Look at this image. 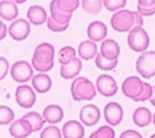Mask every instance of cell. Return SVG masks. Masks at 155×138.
I'll use <instances>...</instances> for the list:
<instances>
[{
  "mask_svg": "<svg viewBox=\"0 0 155 138\" xmlns=\"http://www.w3.org/2000/svg\"><path fill=\"white\" fill-rule=\"evenodd\" d=\"M150 138H155V133H154V134H153V135H152V136H150Z\"/></svg>",
  "mask_w": 155,
  "mask_h": 138,
  "instance_id": "obj_41",
  "label": "cell"
},
{
  "mask_svg": "<svg viewBox=\"0 0 155 138\" xmlns=\"http://www.w3.org/2000/svg\"><path fill=\"white\" fill-rule=\"evenodd\" d=\"M75 51L72 47L66 46L59 51L58 58L61 65L68 64L75 58Z\"/></svg>",
  "mask_w": 155,
  "mask_h": 138,
  "instance_id": "obj_28",
  "label": "cell"
},
{
  "mask_svg": "<svg viewBox=\"0 0 155 138\" xmlns=\"http://www.w3.org/2000/svg\"><path fill=\"white\" fill-rule=\"evenodd\" d=\"M30 26L28 21L19 19L12 22L9 26V34L12 39L17 41L26 40L30 35Z\"/></svg>",
  "mask_w": 155,
  "mask_h": 138,
  "instance_id": "obj_10",
  "label": "cell"
},
{
  "mask_svg": "<svg viewBox=\"0 0 155 138\" xmlns=\"http://www.w3.org/2000/svg\"><path fill=\"white\" fill-rule=\"evenodd\" d=\"M120 138H143L140 133L134 130H127L120 135Z\"/></svg>",
  "mask_w": 155,
  "mask_h": 138,
  "instance_id": "obj_36",
  "label": "cell"
},
{
  "mask_svg": "<svg viewBox=\"0 0 155 138\" xmlns=\"http://www.w3.org/2000/svg\"><path fill=\"white\" fill-rule=\"evenodd\" d=\"M71 92L75 101H89L96 96L93 83L85 77H79L74 79L71 86Z\"/></svg>",
  "mask_w": 155,
  "mask_h": 138,
  "instance_id": "obj_4",
  "label": "cell"
},
{
  "mask_svg": "<svg viewBox=\"0 0 155 138\" xmlns=\"http://www.w3.org/2000/svg\"><path fill=\"white\" fill-rule=\"evenodd\" d=\"M22 118L25 119L30 122V125L33 128V133L41 130L44 126V124L46 122L44 117H41L38 113H36V112H30L29 113L23 116Z\"/></svg>",
  "mask_w": 155,
  "mask_h": 138,
  "instance_id": "obj_25",
  "label": "cell"
},
{
  "mask_svg": "<svg viewBox=\"0 0 155 138\" xmlns=\"http://www.w3.org/2000/svg\"><path fill=\"white\" fill-rule=\"evenodd\" d=\"M103 4L108 10L113 12L125 7L127 0H103Z\"/></svg>",
  "mask_w": 155,
  "mask_h": 138,
  "instance_id": "obj_32",
  "label": "cell"
},
{
  "mask_svg": "<svg viewBox=\"0 0 155 138\" xmlns=\"http://www.w3.org/2000/svg\"><path fill=\"white\" fill-rule=\"evenodd\" d=\"M104 117L108 124L116 126L120 123L124 118V110L120 104L111 102L105 106Z\"/></svg>",
  "mask_w": 155,
  "mask_h": 138,
  "instance_id": "obj_11",
  "label": "cell"
},
{
  "mask_svg": "<svg viewBox=\"0 0 155 138\" xmlns=\"http://www.w3.org/2000/svg\"><path fill=\"white\" fill-rule=\"evenodd\" d=\"M11 1H14L15 2H16V3L18 4H22L23 3V2H25L27 0H11Z\"/></svg>",
  "mask_w": 155,
  "mask_h": 138,
  "instance_id": "obj_39",
  "label": "cell"
},
{
  "mask_svg": "<svg viewBox=\"0 0 155 138\" xmlns=\"http://www.w3.org/2000/svg\"><path fill=\"white\" fill-rule=\"evenodd\" d=\"M15 114L9 107L5 106H0V124L8 125L14 120Z\"/></svg>",
  "mask_w": 155,
  "mask_h": 138,
  "instance_id": "obj_30",
  "label": "cell"
},
{
  "mask_svg": "<svg viewBox=\"0 0 155 138\" xmlns=\"http://www.w3.org/2000/svg\"><path fill=\"white\" fill-rule=\"evenodd\" d=\"M9 69V62L3 57L0 59V79L2 80L7 74Z\"/></svg>",
  "mask_w": 155,
  "mask_h": 138,
  "instance_id": "obj_35",
  "label": "cell"
},
{
  "mask_svg": "<svg viewBox=\"0 0 155 138\" xmlns=\"http://www.w3.org/2000/svg\"><path fill=\"white\" fill-rule=\"evenodd\" d=\"M111 26L117 32H127L143 24V18L139 12L124 9L116 12L111 18Z\"/></svg>",
  "mask_w": 155,
  "mask_h": 138,
  "instance_id": "obj_2",
  "label": "cell"
},
{
  "mask_svg": "<svg viewBox=\"0 0 155 138\" xmlns=\"http://www.w3.org/2000/svg\"><path fill=\"white\" fill-rule=\"evenodd\" d=\"M43 117L49 123H58L63 119L64 111L58 105H49L43 111Z\"/></svg>",
  "mask_w": 155,
  "mask_h": 138,
  "instance_id": "obj_18",
  "label": "cell"
},
{
  "mask_svg": "<svg viewBox=\"0 0 155 138\" xmlns=\"http://www.w3.org/2000/svg\"><path fill=\"white\" fill-rule=\"evenodd\" d=\"M41 138H61V133L57 126H50L41 132Z\"/></svg>",
  "mask_w": 155,
  "mask_h": 138,
  "instance_id": "obj_33",
  "label": "cell"
},
{
  "mask_svg": "<svg viewBox=\"0 0 155 138\" xmlns=\"http://www.w3.org/2000/svg\"><path fill=\"white\" fill-rule=\"evenodd\" d=\"M136 69L144 78L155 75V51H145L141 54L136 62Z\"/></svg>",
  "mask_w": 155,
  "mask_h": 138,
  "instance_id": "obj_6",
  "label": "cell"
},
{
  "mask_svg": "<svg viewBox=\"0 0 155 138\" xmlns=\"http://www.w3.org/2000/svg\"><path fill=\"white\" fill-rule=\"evenodd\" d=\"M122 91L127 97L134 101L143 102L151 97L153 88L150 84L143 82L138 77L131 76L123 82Z\"/></svg>",
  "mask_w": 155,
  "mask_h": 138,
  "instance_id": "obj_1",
  "label": "cell"
},
{
  "mask_svg": "<svg viewBox=\"0 0 155 138\" xmlns=\"http://www.w3.org/2000/svg\"><path fill=\"white\" fill-rule=\"evenodd\" d=\"M107 27L105 23L100 21H94L88 25L87 35L91 41L95 42L104 40L107 36Z\"/></svg>",
  "mask_w": 155,
  "mask_h": 138,
  "instance_id": "obj_14",
  "label": "cell"
},
{
  "mask_svg": "<svg viewBox=\"0 0 155 138\" xmlns=\"http://www.w3.org/2000/svg\"><path fill=\"white\" fill-rule=\"evenodd\" d=\"M103 0H81L83 9L89 14H97L102 8Z\"/></svg>",
  "mask_w": 155,
  "mask_h": 138,
  "instance_id": "obj_29",
  "label": "cell"
},
{
  "mask_svg": "<svg viewBox=\"0 0 155 138\" xmlns=\"http://www.w3.org/2000/svg\"><path fill=\"white\" fill-rule=\"evenodd\" d=\"M27 18L30 23L35 26H41L48 20L46 11L41 5H33L29 8Z\"/></svg>",
  "mask_w": 155,
  "mask_h": 138,
  "instance_id": "obj_19",
  "label": "cell"
},
{
  "mask_svg": "<svg viewBox=\"0 0 155 138\" xmlns=\"http://www.w3.org/2000/svg\"><path fill=\"white\" fill-rule=\"evenodd\" d=\"M79 4V0H53L51 5L64 14L72 15V12L78 8Z\"/></svg>",
  "mask_w": 155,
  "mask_h": 138,
  "instance_id": "obj_20",
  "label": "cell"
},
{
  "mask_svg": "<svg viewBox=\"0 0 155 138\" xmlns=\"http://www.w3.org/2000/svg\"><path fill=\"white\" fill-rule=\"evenodd\" d=\"M137 11L141 16L153 15L155 13V0H138Z\"/></svg>",
  "mask_w": 155,
  "mask_h": 138,
  "instance_id": "obj_26",
  "label": "cell"
},
{
  "mask_svg": "<svg viewBox=\"0 0 155 138\" xmlns=\"http://www.w3.org/2000/svg\"><path fill=\"white\" fill-rule=\"evenodd\" d=\"M68 27L69 23H59L55 21L51 16L48 18V27L53 32H62L67 30Z\"/></svg>",
  "mask_w": 155,
  "mask_h": 138,
  "instance_id": "obj_34",
  "label": "cell"
},
{
  "mask_svg": "<svg viewBox=\"0 0 155 138\" xmlns=\"http://www.w3.org/2000/svg\"><path fill=\"white\" fill-rule=\"evenodd\" d=\"M100 110L96 106L88 104L83 106L80 111L79 118L83 124L87 126H92L100 120Z\"/></svg>",
  "mask_w": 155,
  "mask_h": 138,
  "instance_id": "obj_12",
  "label": "cell"
},
{
  "mask_svg": "<svg viewBox=\"0 0 155 138\" xmlns=\"http://www.w3.org/2000/svg\"><path fill=\"white\" fill-rule=\"evenodd\" d=\"M82 67V63L78 58H74L68 64L61 67V76L64 79H71L79 74Z\"/></svg>",
  "mask_w": 155,
  "mask_h": 138,
  "instance_id": "obj_17",
  "label": "cell"
},
{
  "mask_svg": "<svg viewBox=\"0 0 155 138\" xmlns=\"http://www.w3.org/2000/svg\"><path fill=\"white\" fill-rule=\"evenodd\" d=\"M54 48L49 43H42L36 48L32 64L34 68L41 72H47L54 67Z\"/></svg>",
  "mask_w": 155,
  "mask_h": 138,
  "instance_id": "obj_3",
  "label": "cell"
},
{
  "mask_svg": "<svg viewBox=\"0 0 155 138\" xmlns=\"http://www.w3.org/2000/svg\"><path fill=\"white\" fill-rule=\"evenodd\" d=\"M127 42L129 47L134 51L143 52L149 47L150 37L144 29L141 27H137L130 31Z\"/></svg>",
  "mask_w": 155,
  "mask_h": 138,
  "instance_id": "obj_5",
  "label": "cell"
},
{
  "mask_svg": "<svg viewBox=\"0 0 155 138\" xmlns=\"http://www.w3.org/2000/svg\"><path fill=\"white\" fill-rule=\"evenodd\" d=\"M9 131L12 137L25 138L33 133V128L28 120L21 118L11 124Z\"/></svg>",
  "mask_w": 155,
  "mask_h": 138,
  "instance_id": "obj_13",
  "label": "cell"
},
{
  "mask_svg": "<svg viewBox=\"0 0 155 138\" xmlns=\"http://www.w3.org/2000/svg\"><path fill=\"white\" fill-rule=\"evenodd\" d=\"M96 87L99 94L106 97L113 96L118 90L116 80L109 74H102L98 77Z\"/></svg>",
  "mask_w": 155,
  "mask_h": 138,
  "instance_id": "obj_9",
  "label": "cell"
},
{
  "mask_svg": "<svg viewBox=\"0 0 155 138\" xmlns=\"http://www.w3.org/2000/svg\"><path fill=\"white\" fill-rule=\"evenodd\" d=\"M64 138H83L85 129L77 120H70L65 123L62 128Z\"/></svg>",
  "mask_w": 155,
  "mask_h": 138,
  "instance_id": "obj_15",
  "label": "cell"
},
{
  "mask_svg": "<svg viewBox=\"0 0 155 138\" xmlns=\"http://www.w3.org/2000/svg\"><path fill=\"white\" fill-rule=\"evenodd\" d=\"M133 120L137 126L140 127H145L151 122V113L146 107H139L134 112Z\"/></svg>",
  "mask_w": 155,
  "mask_h": 138,
  "instance_id": "obj_23",
  "label": "cell"
},
{
  "mask_svg": "<svg viewBox=\"0 0 155 138\" xmlns=\"http://www.w3.org/2000/svg\"><path fill=\"white\" fill-rule=\"evenodd\" d=\"M150 102L153 106H155V85L153 87V93H152L151 97L150 98Z\"/></svg>",
  "mask_w": 155,
  "mask_h": 138,
  "instance_id": "obj_38",
  "label": "cell"
},
{
  "mask_svg": "<svg viewBox=\"0 0 155 138\" xmlns=\"http://www.w3.org/2000/svg\"><path fill=\"white\" fill-rule=\"evenodd\" d=\"M153 124L155 125V113H154V115H153Z\"/></svg>",
  "mask_w": 155,
  "mask_h": 138,
  "instance_id": "obj_40",
  "label": "cell"
},
{
  "mask_svg": "<svg viewBox=\"0 0 155 138\" xmlns=\"http://www.w3.org/2000/svg\"><path fill=\"white\" fill-rule=\"evenodd\" d=\"M78 55L84 60H90L97 55V45L91 41H85L78 46Z\"/></svg>",
  "mask_w": 155,
  "mask_h": 138,
  "instance_id": "obj_24",
  "label": "cell"
},
{
  "mask_svg": "<svg viewBox=\"0 0 155 138\" xmlns=\"http://www.w3.org/2000/svg\"><path fill=\"white\" fill-rule=\"evenodd\" d=\"M89 138H115V131L109 126H101L90 135Z\"/></svg>",
  "mask_w": 155,
  "mask_h": 138,
  "instance_id": "obj_31",
  "label": "cell"
},
{
  "mask_svg": "<svg viewBox=\"0 0 155 138\" xmlns=\"http://www.w3.org/2000/svg\"><path fill=\"white\" fill-rule=\"evenodd\" d=\"M16 100L22 108H31L36 103V94L29 85H19L16 91Z\"/></svg>",
  "mask_w": 155,
  "mask_h": 138,
  "instance_id": "obj_8",
  "label": "cell"
},
{
  "mask_svg": "<svg viewBox=\"0 0 155 138\" xmlns=\"http://www.w3.org/2000/svg\"><path fill=\"white\" fill-rule=\"evenodd\" d=\"M101 54L109 60L117 59L120 54V48L118 43L112 39L104 41L101 44Z\"/></svg>",
  "mask_w": 155,
  "mask_h": 138,
  "instance_id": "obj_16",
  "label": "cell"
},
{
  "mask_svg": "<svg viewBox=\"0 0 155 138\" xmlns=\"http://www.w3.org/2000/svg\"><path fill=\"white\" fill-rule=\"evenodd\" d=\"M32 85L38 93H46L51 89L52 81L48 74H38L32 79Z\"/></svg>",
  "mask_w": 155,
  "mask_h": 138,
  "instance_id": "obj_21",
  "label": "cell"
},
{
  "mask_svg": "<svg viewBox=\"0 0 155 138\" xmlns=\"http://www.w3.org/2000/svg\"><path fill=\"white\" fill-rule=\"evenodd\" d=\"M0 25H1L0 26V39L3 40L6 36V34H7V28L2 22H1Z\"/></svg>",
  "mask_w": 155,
  "mask_h": 138,
  "instance_id": "obj_37",
  "label": "cell"
},
{
  "mask_svg": "<svg viewBox=\"0 0 155 138\" xmlns=\"http://www.w3.org/2000/svg\"><path fill=\"white\" fill-rule=\"evenodd\" d=\"M19 11L14 2L3 0L0 3V16L5 20L10 21L15 20L18 16Z\"/></svg>",
  "mask_w": 155,
  "mask_h": 138,
  "instance_id": "obj_22",
  "label": "cell"
},
{
  "mask_svg": "<svg viewBox=\"0 0 155 138\" xmlns=\"http://www.w3.org/2000/svg\"><path fill=\"white\" fill-rule=\"evenodd\" d=\"M11 77L16 82H27L32 78L34 71L27 61H19L12 64L10 71Z\"/></svg>",
  "mask_w": 155,
  "mask_h": 138,
  "instance_id": "obj_7",
  "label": "cell"
},
{
  "mask_svg": "<svg viewBox=\"0 0 155 138\" xmlns=\"http://www.w3.org/2000/svg\"><path fill=\"white\" fill-rule=\"evenodd\" d=\"M95 64L99 69L103 71H110L116 67L118 64V59L109 60L102 56L101 54H98L95 57Z\"/></svg>",
  "mask_w": 155,
  "mask_h": 138,
  "instance_id": "obj_27",
  "label": "cell"
}]
</instances>
